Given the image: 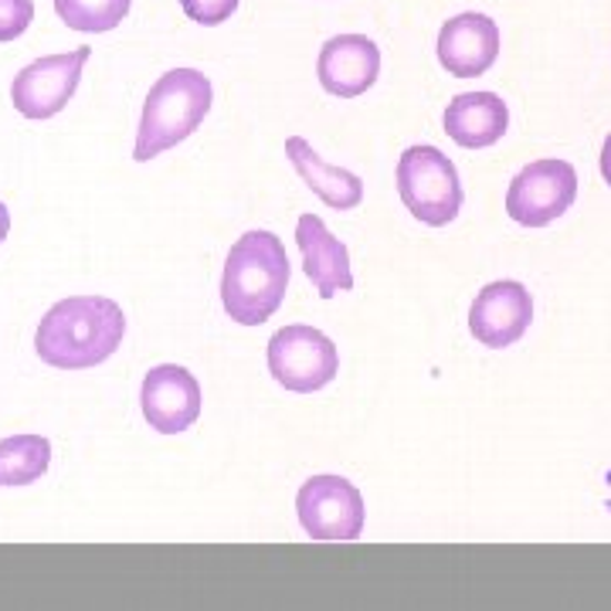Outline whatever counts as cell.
Instances as JSON below:
<instances>
[{
  "label": "cell",
  "instance_id": "cell-14",
  "mask_svg": "<svg viewBox=\"0 0 611 611\" xmlns=\"http://www.w3.org/2000/svg\"><path fill=\"white\" fill-rule=\"evenodd\" d=\"M507 126H510V109L496 92H462L446 109V133L466 150H482L499 143Z\"/></svg>",
  "mask_w": 611,
  "mask_h": 611
},
{
  "label": "cell",
  "instance_id": "cell-4",
  "mask_svg": "<svg viewBox=\"0 0 611 611\" xmlns=\"http://www.w3.org/2000/svg\"><path fill=\"white\" fill-rule=\"evenodd\" d=\"M401 204L428 228H441L462 211V184L456 163L438 146H408L398 160Z\"/></svg>",
  "mask_w": 611,
  "mask_h": 611
},
{
  "label": "cell",
  "instance_id": "cell-2",
  "mask_svg": "<svg viewBox=\"0 0 611 611\" xmlns=\"http://www.w3.org/2000/svg\"><path fill=\"white\" fill-rule=\"evenodd\" d=\"M289 286V255L272 232L242 235L221 275V303L242 326H258L283 306Z\"/></svg>",
  "mask_w": 611,
  "mask_h": 611
},
{
  "label": "cell",
  "instance_id": "cell-12",
  "mask_svg": "<svg viewBox=\"0 0 611 611\" xmlns=\"http://www.w3.org/2000/svg\"><path fill=\"white\" fill-rule=\"evenodd\" d=\"M316 75L329 95L357 99L380 75V51L367 34H337L323 44Z\"/></svg>",
  "mask_w": 611,
  "mask_h": 611
},
{
  "label": "cell",
  "instance_id": "cell-7",
  "mask_svg": "<svg viewBox=\"0 0 611 611\" xmlns=\"http://www.w3.org/2000/svg\"><path fill=\"white\" fill-rule=\"evenodd\" d=\"M89 48H75L65 54H44V59L21 69L11 82V102L24 120H51L59 116L82 82V69L89 62Z\"/></svg>",
  "mask_w": 611,
  "mask_h": 611
},
{
  "label": "cell",
  "instance_id": "cell-16",
  "mask_svg": "<svg viewBox=\"0 0 611 611\" xmlns=\"http://www.w3.org/2000/svg\"><path fill=\"white\" fill-rule=\"evenodd\" d=\"M51 466V441L44 435H11L0 441V486H28Z\"/></svg>",
  "mask_w": 611,
  "mask_h": 611
},
{
  "label": "cell",
  "instance_id": "cell-21",
  "mask_svg": "<svg viewBox=\"0 0 611 611\" xmlns=\"http://www.w3.org/2000/svg\"><path fill=\"white\" fill-rule=\"evenodd\" d=\"M8 232H11V214H8V207H4V201H0V245H4V238H8Z\"/></svg>",
  "mask_w": 611,
  "mask_h": 611
},
{
  "label": "cell",
  "instance_id": "cell-6",
  "mask_svg": "<svg viewBox=\"0 0 611 611\" xmlns=\"http://www.w3.org/2000/svg\"><path fill=\"white\" fill-rule=\"evenodd\" d=\"M578 197V174L568 160H537L513 177L507 211L523 228H543L558 221Z\"/></svg>",
  "mask_w": 611,
  "mask_h": 611
},
{
  "label": "cell",
  "instance_id": "cell-11",
  "mask_svg": "<svg viewBox=\"0 0 611 611\" xmlns=\"http://www.w3.org/2000/svg\"><path fill=\"white\" fill-rule=\"evenodd\" d=\"M499 59V28L492 18L466 11L438 31V62L456 79H476Z\"/></svg>",
  "mask_w": 611,
  "mask_h": 611
},
{
  "label": "cell",
  "instance_id": "cell-20",
  "mask_svg": "<svg viewBox=\"0 0 611 611\" xmlns=\"http://www.w3.org/2000/svg\"><path fill=\"white\" fill-rule=\"evenodd\" d=\"M601 177L611 184V136H608L604 146H601Z\"/></svg>",
  "mask_w": 611,
  "mask_h": 611
},
{
  "label": "cell",
  "instance_id": "cell-15",
  "mask_svg": "<svg viewBox=\"0 0 611 611\" xmlns=\"http://www.w3.org/2000/svg\"><path fill=\"white\" fill-rule=\"evenodd\" d=\"M286 156L293 160L296 174L303 177V184L333 211H354L364 201V181L344 166L326 163L303 136H289L286 140Z\"/></svg>",
  "mask_w": 611,
  "mask_h": 611
},
{
  "label": "cell",
  "instance_id": "cell-1",
  "mask_svg": "<svg viewBox=\"0 0 611 611\" xmlns=\"http://www.w3.org/2000/svg\"><path fill=\"white\" fill-rule=\"evenodd\" d=\"M123 337L126 316L120 303L105 296H69L44 313L34 333V350L48 367L85 370L113 357Z\"/></svg>",
  "mask_w": 611,
  "mask_h": 611
},
{
  "label": "cell",
  "instance_id": "cell-9",
  "mask_svg": "<svg viewBox=\"0 0 611 611\" xmlns=\"http://www.w3.org/2000/svg\"><path fill=\"white\" fill-rule=\"evenodd\" d=\"M530 319H533V299L527 286L513 279H499L476 296L469 309V333L482 347L503 350L523 337L530 329Z\"/></svg>",
  "mask_w": 611,
  "mask_h": 611
},
{
  "label": "cell",
  "instance_id": "cell-8",
  "mask_svg": "<svg viewBox=\"0 0 611 611\" xmlns=\"http://www.w3.org/2000/svg\"><path fill=\"white\" fill-rule=\"evenodd\" d=\"M299 523L313 540H357L364 530V496L344 476H313L296 496Z\"/></svg>",
  "mask_w": 611,
  "mask_h": 611
},
{
  "label": "cell",
  "instance_id": "cell-5",
  "mask_svg": "<svg viewBox=\"0 0 611 611\" xmlns=\"http://www.w3.org/2000/svg\"><path fill=\"white\" fill-rule=\"evenodd\" d=\"M340 370V354L326 333L293 323L268 340V374L279 380L286 391L313 395L326 387Z\"/></svg>",
  "mask_w": 611,
  "mask_h": 611
},
{
  "label": "cell",
  "instance_id": "cell-13",
  "mask_svg": "<svg viewBox=\"0 0 611 611\" xmlns=\"http://www.w3.org/2000/svg\"><path fill=\"white\" fill-rule=\"evenodd\" d=\"M296 245L303 252V268L313 279L316 293L323 299H333L337 293L354 289V272H350V252L340 238H333L323 217L303 214L296 225Z\"/></svg>",
  "mask_w": 611,
  "mask_h": 611
},
{
  "label": "cell",
  "instance_id": "cell-10",
  "mask_svg": "<svg viewBox=\"0 0 611 611\" xmlns=\"http://www.w3.org/2000/svg\"><path fill=\"white\" fill-rule=\"evenodd\" d=\"M143 418L160 435H181L201 418V384L187 367L160 364L143 377Z\"/></svg>",
  "mask_w": 611,
  "mask_h": 611
},
{
  "label": "cell",
  "instance_id": "cell-3",
  "mask_svg": "<svg viewBox=\"0 0 611 611\" xmlns=\"http://www.w3.org/2000/svg\"><path fill=\"white\" fill-rule=\"evenodd\" d=\"M211 95V82L197 69H174L160 75L143 102L133 160L146 163L163 150L184 143L204 123Z\"/></svg>",
  "mask_w": 611,
  "mask_h": 611
},
{
  "label": "cell",
  "instance_id": "cell-17",
  "mask_svg": "<svg viewBox=\"0 0 611 611\" xmlns=\"http://www.w3.org/2000/svg\"><path fill=\"white\" fill-rule=\"evenodd\" d=\"M130 4L133 0H54V11H59V18L72 31L102 34L123 24V18L130 14Z\"/></svg>",
  "mask_w": 611,
  "mask_h": 611
},
{
  "label": "cell",
  "instance_id": "cell-18",
  "mask_svg": "<svg viewBox=\"0 0 611 611\" xmlns=\"http://www.w3.org/2000/svg\"><path fill=\"white\" fill-rule=\"evenodd\" d=\"M31 21H34L31 0H0V44L21 38Z\"/></svg>",
  "mask_w": 611,
  "mask_h": 611
},
{
  "label": "cell",
  "instance_id": "cell-19",
  "mask_svg": "<svg viewBox=\"0 0 611 611\" xmlns=\"http://www.w3.org/2000/svg\"><path fill=\"white\" fill-rule=\"evenodd\" d=\"M181 8L191 21L214 28L221 21H228L238 11V0H181Z\"/></svg>",
  "mask_w": 611,
  "mask_h": 611
}]
</instances>
